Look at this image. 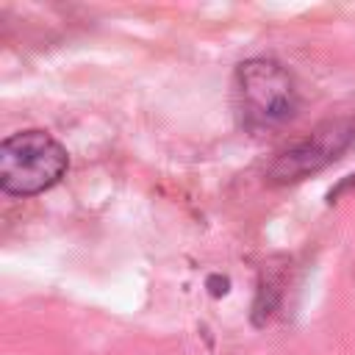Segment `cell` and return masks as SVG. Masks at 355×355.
Listing matches in <instances>:
<instances>
[{"mask_svg":"<svg viewBox=\"0 0 355 355\" xmlns=\"http://www.w3.org/2000/svg\"><path fill=\"white\" fill-rule=\"evenodd\" d=\"M233 100L244 128L261 133L280 128L300 108V92L288 69L272 58H250L236 67Z\"/></svg>","mask_w":355,"mask_h":355,"instance_id":"6da1fadb","label":"cell"},{"mask_svg":"<svg viewBox=\"0 0 355 355\" xmlns=\"http://www.w3.org/2000/svg\"><path fill=\"white\" fill-rule=\"evenodd\" d=\"M69 166L67 150L47 130H19L0 144V189L33 197L55 186Z\"/></svg>","mask_w":355,"mask_h":355,"instance_id":"7a4b0ae2","label":"cell"},{"mask_svg":"<svg viewBox=\"0 0 355 355\" xmlns=\"http://www.w3.org/2000/svg\"><path fill=\"white\" fill-rule=\"evenodd\" d=\"M352 139H355V125L349 119H327L302 139H297L294 144H288L272 161L266 175L272 183H294L333 164L352 144Z\"/></svg>","mask_w":355,"mask_h":355,"instance_id":"3957f363","label":"cell"}]
</instances>
